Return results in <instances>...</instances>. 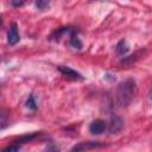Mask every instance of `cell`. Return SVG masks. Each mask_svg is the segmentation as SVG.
<instances>
[{
	"label": "cell",
	"instance_id": "obj_5",
	"mask_svg": "<svg viewBox=\"0 0 152 152\" xmlns=\"http://www.w3.org/2000/svg\"><path fill=\"white\" fill-rule=\"evenodd\" d=\"M19 42V33H18V27L15 23H12L11 27L7 31V43L10 45H14Z\"/></svg>",
	"mask_w": 152,
	"mask_h": 152
},
{
	"label": "cell",
	"instance_id": "obj_8",
	"mask_svg": "<svg viewBox=\"0 0 152 152\" xmlns=\"http://www.w3.org/2000/svg\"><path fill=\"white\" fill-rule=\"evenodd\" d=\"M115 51H116V53H118L119 56H124L125 53H127V51H128V45H127V43H126L125 40H120V42L116 44V46H115Z\"/></svg>",
	"mask_w": 152,
	"mask_h": 152
},
{
	"label": "cell",
	"instance_id": "obj_1",
	"mask_svg": "<svg viewBox=\"0 0 152 152\" xmlns=\"http://www.w3.org/2000/svg\"><path fill=\"white\" fill-rule=\"evenodd\" d=\"M137 94V84L132 78L121 82L116 89V100L121 107H127Z\"/></svg>",
	"mask_w": 152,
	"mask_h": 152
},
{
	"label": "cell",
	"instance_id": "obj_9",
	"mask_svg": "<svg viewBox=\"0 0 152 152\" xmlns=\"http://www.w3.org/2000/svg\"><path fill=\"white\" fill-rule=\"evenodd\" d=\"M38 135V133H33V134H26V135H23V137H20L19 139H17L15 141H13L14 144H18L19 145V142L20 144H24V142H28V141H31V140H33Z\"/></svg>",
	"mask_w": 152,
	"mask_h": 152
},
{
	"label": "cell",
	"instance_id": "obj_13",
	"mask_svg": "<svg viewBox=\"0 0 152 152\" xmlns=\"http://www.w3.org/2000/svg\"><path fill=\"white\" fill-rule=\"evenodd\" d=\"M19 148H20V146L18 144H14V142H13V145H10V146L5 147L6 151H18Z\"/></svg>",
	"mask_w": 152,
	"mask_h": 152
},
{
	"label": "cell",
	"instance_id": "obj_7",
	"mask_svg": "<svg viewBox=\"0 0 152 152\" xmlns=\"http://www.w3.org/2000/svg\"><path fill=\"white\" fill-rule=\"evenodd\" d=\"M8 126V110L0 109V129H4Z\"/></svg>",
	"mask_w": 152,
	"mask_h": 152
},
{
	"label": "cell",
	"instance_id": "obj_14",
	"mask_svg": "<svg viewBox=\"0 0 152 152\" xmlns=\"http://www.w3.org/2000/svg\"><path fill=\"white\" fill-rule=\"evenodd\" d=\"M24 1L25 0H12V5L14 7H19V6H21L24 4Z\"/></svg>",
	"mask_w": 152,
	"mask_h": 152
},
{
	"label": "cell",
	"instance_id": "obj_2",
	"mask_svg": "<svg viewBox=\"0 0 152 152\" xmlns=\"http://www.w3.org/2000/svg\"><path fill=\"white\" fill-rule=\"evenodd\" d=\"M122 128H124V120L118 115L112 116L110 118V122H109V128H108L109 133L110 134H116Z\"/></svg>",
	"mask_w": 152,
	"mask_h": 152
},
{
	"label": "cell",
	"instance_id": "obj_10",
	"mask_svg": "<svg viewBox=\"0 0 152 152\" xmlns=\"http://www.w3.org/2000/svg\"><path fill=\"white\" fill-rule=\"evenodd\" d=\"M101 146L100 144H97L96 141H89V142H86V144H80L75 147H72V150H82V148H91V147H99Z\"/></svg>",
	"mask_w": 152,
	"mask_h": 152
},
{
	"label": "cell",
	"instance_id": "obj_3",
	"mask_svg": "<svg viewBox=\"0 0 152 152\" xmlns=\"http://www.w3.org/2000/svg\"><path fill=\"white\" fill-rule=\"evenodd\" d=\"M106 127H107V126H106V122H104L103 120L96 119V120H94V121L90 124L89 131H90L91 134L100 135V134H102V133L106 131Z\"/></svg>",
	"mask_w": 152,
	"mask_h": 152
},
{
	"label": "cell",
	"instance_id": "obj_15",
	"mask_svg": "<svg viewBox=\"0 0 152 152\" xmlns=\"http://www.w3.org/2000/svg\"><path fill=\"white\" fill-rule=\"evenodd\" d=\"M1 25H2V15L0 14V26H1Z\"/></svg>",
	"mask_w": 152,
	"mask_h": 152
},
{
	"label": "cell",
	"instance_id": "obj_12",
	"mask_svg": "<svg viewBox=\"0 0 152 152\" xmlns=\"http://www.w3.org/2000/svg\"><path fill=\"white\" fill-rule=\"evenodd\" d=\"M26 107H27L28 109H32V110H34V109L37 108L36 101H34V99H33V96H32V95H30V96H28V99H27V101H26Z\"/></svg>",
	"mask_w": 152,
	"mask_h": 152
},
{
	"label": "cell",
	"instance_id": "obj_6",
	"mask_svg": "<svg viewBox=\"0 0 152 152\" xmlns=\"http://www.w3.org/2000/svg\"><path fill=\"white\" fill-rule=\"evenodd\" d=\"M69 45L74 49H81L82 48V43L80 40V38L77 37L76 34V31L72 30L71 33H70V39H69Z\"/></svg>",
	"mask_w": 152,
	"mask_h": 152
},
{
	"label": "cell",
	"instance_id": "obj_11",
	"mask_svg": "<svg viewBox=\"0 0 152 152\" xmlns=\"http://www.w3.org/2000/svg\"><path fill=\"white\" fill-rule=\"evenodd\" d=\"M51 0H36V7L40 11H44L50 7Z\"/></svg>",
	"mask_w": 152,
	"mask_h": 152
},
{
	"label": "cell",
	"instance_id": "obj_4",
	"mask_svg": "<svg viewBox=\"0 0 152 152\" xmlns=\"http://www.w3.org/2000/svg\"><path fill=\"white\" fill-rule=\"evenodd\" d=\"M58 70L68 78H71V80H76V81H80V80H83V76L77 72L76 70L69 68V66H65V65H59L58 66Z\"/></svg>",
	"mask_w": 152,
	"mask_h": 152
}]
</instances>
